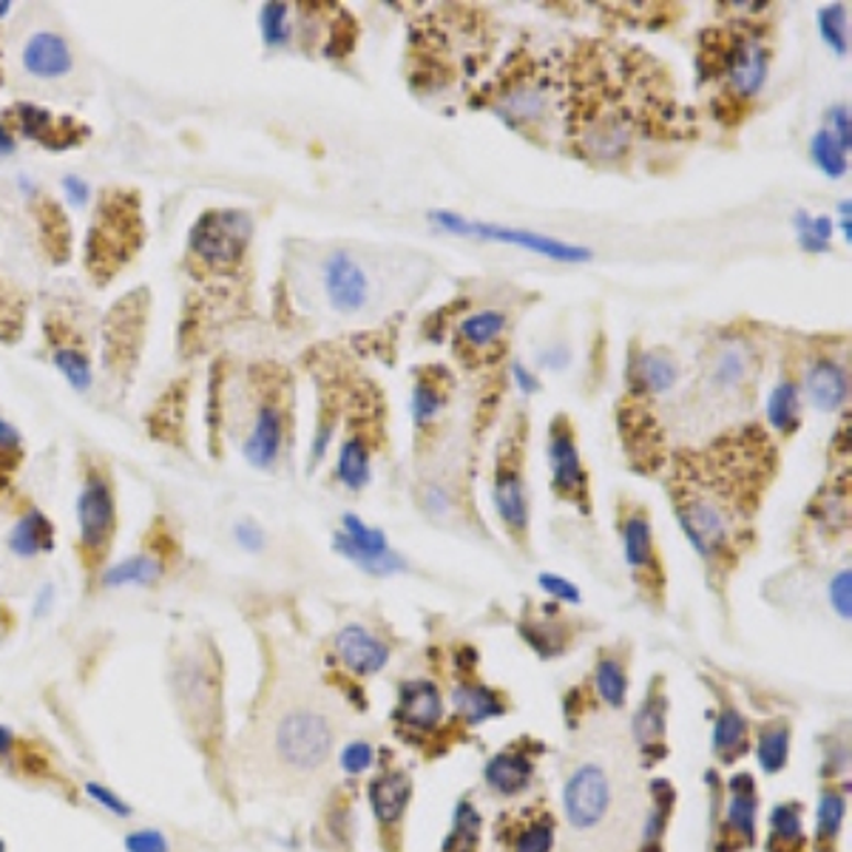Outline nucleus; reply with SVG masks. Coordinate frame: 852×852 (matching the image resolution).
<instances>
[{
	"mask_svg": "<svg viewBox=\"0 0 852 852\" xmlns=\"http://www.w3.org/2000/svg\"><path fill=\"white\" fill-rule=\"evenodd\" d=\"M481 839V816L469 801H460L458 810H455V824L449 832L444 852H474Z\"/></svg>",
	"mask_w": 852,
	"mask_h": 852,
	"instance_id": "nucleus-32",
	"label": "nucleus"
},
{
	"mask_svg": "<svg viewBox=\"0 0 852 852\" xmlns=\"http://www.w3.org/2000/svg\"><path fill=\"white\" fill-rule=\"evenodd\" d=\"M336 654L341 656V663L361 677L379 674L390 659V648L381 643L379 636H372L370 631L361 625H347L336 636Z\"/></svg>",
	"mask_w": 852,
	"mask_h": 852,
	"instance_id": "nucleus-15",
	"label": "nucleus"
},
{
	"mask_svg": "<svg viewBox=\"0 0 852 852\" xmlns=\"http://www.w3.org/2000/svg\"><path fill=\"white\" fill-rule=\"evenodd\" d=\"M341 526L345 528L332 535V548H336L341 557H347V560L356 562V566L364 568V571H370V575H395V571H404V560L390 548L386 535L381 528L367 526L356 514H345V517H341Z\"/></svg>",
	"mask_w": 852,
	"mask_h": 852,
	"instance_id": "nucleus-10",
	"label": "nucleus"
},
{
	"mask_svg": "<svg viewBox=\"0 0 852 852\" xmlns=\"http://www.w3.org/2000/svg\"><path fill=\"white\" fill-rule=\"evenodd\" d=\"M551 844H555V824L543 819L523 830L514 852H551Z\"/></svg>",
	"mask_w": 852,
	"mask_h": 852,
	"instance_id": "nucleus-46",
	"label": "nucleus"
},
{
	"mask_svg": "<svg viewBox=\"0 0 852 852\" xmlns=\"http://www.w3.org/2000/svg\"><path fill=\"white\" fill-rule=\"evenodd\" d=\"M805 390L810 404L819 409V413H835L846 404V395H850V379H846L844 367H839L835 361H816L810 367V372L805 375Z\"/></svg>",
	"mask_w": 852,
	"mask_h": 852,
	"instance_id": "nucleus-18",
	"label": "nucleus"
},
{
	"mask_svg": "<svg viewBox=\"0 0 852 852\" xmlns=\"http://www.w3.org/2000/svg\"><path fill=\"white\" fill-rule=\"evenodd\" d=\"M444 404H447V393L440 390L438 381L418 375V381H415L413 386V401H409L415 424L418 426L433 424V420L440 415V409H444Z\"/></svg>",
	"mask_w": 852,
	"mask_h": 852,
	"instance_id": "nucleus-34",
	"label": "nucleus"
},
{
	"mask_svg": "<svg viewBox=\"0 0 852 852\" xmlns=\"http://www.w3.org/2000/svg\"><path fill=\"white\" fill-rule=\"evenodd\" d=\"M623 548L625 560L636 571L654 566V532H651V521L643 509H634L623 521Z\"/></svg>",
	"mask_w": 852,
	"mask_h": 852,
	"instance_id": "nucleus-25",
	"label": "nucleus"
},
{
	"mask_svg": "<svg viewBox=\"0 0 852 852\" xmlns=\"http://www.w3.org/2000/svg\"><path fill=\"white\" fill-rule=\"evenodd\" d=\"M543 364L546 367H555V370H560V367L568 364V352L566 350H551L543 356Z\"/></svg>",
	"mask_w": 852,
	"mask_h": 852,
	"instance_id": "nucleus-60",
	"label": "nucleus"
},
{
	"mask_svg": "<svg viewBox=\"0 0 852 852\" xmlns=\"http://www.w3.org/2000/svg\"><path fill=\"white\" fill-rule=\"evenodd\" d=\"M429 222H435L440 230H447V233H458V237H478L483 239V242H501V244H514V248H526V251L551 259V262L580 264L591 259L589 248H580V244L562 242V239H555V237H543V233H535V230H517V228H501V225L472 222V219L452 214V210H433V214H429Z\"/></svg>",
	"mask_w": 852,
	"mask_h": 852,
	"instance_id": "nucleus-6",
	"label": "nucleus"
},
{
	"mask_svg": "<svg viewBox=\"0 0 852 852\" xmlns=\"http://www.w3.org/2000/svg\"><path fill=\"white\" fill-rule=\"evenodd\" d=\"M86 796L91 798L95 805H100L106 812H114V816H120V819H129L131 816L129 801H122V798L117 796L114 790H109V787L100 785V782H88Z\"/></svg>",
	"mask_w": 852,
	"mask_h": 852,
	"instance_id": "nucleus-48",
	"label": "nucleus"
},
{
	"mask_svg": "<svg viewBox=\"0 0 852 852\" xmlns=\"http://www.w3.org/2000/svg\"><path fill=\"white\" fill-rule=\"evenodd\" d=\"M523 455L521 444H503V449L498 452V467H494V509L503 517L514 535H526L528 526V503H526V481H523Z\"/></svg>",
	"mask_w": 852,
	"mask_h": 852,
	"instance_id": "nucleus-11",
	"label": "nucleus"
},
{
	"mask_svg": "<svg viewBox=\"0 0 852 852\" xmlns=\"http://www.w3.org/2000/svg\"><path fill=\"white\" fill-rule=\"evenodd\" d=\"M253 237V219L244 210H208L190 228V253L214 271L242 262Z\"/></svg>",
	"mask_w": 852,
	"mask_h": 852,
	"instance_id": "nucleus-5",
	"label": "nucleus"
},
{
	"mask_svg": "<svg viewBox=\"0 0 852 852\" xmlns=\"http://www.w3.org/2000/svg\"><path fill=\"white\" fill-rule=\"evenodd\" d=\"M819 32L821 41L832 48V55H850V7L846 3H832L819 12Z\"/></svg>",
	"mask_w": 852,
	"mask_h": 852,
	"instance_id": "nucleus-31",
	"label": "nucleus"
},
{
	"mask_svg": "<svg viewBox=\"0 0 852 852\" xmlns=\"http://www.w3.org/2000/svg\"><path fill=\"white\" fill-rule=\"evenodd\" d=\"M631 381L640 395H665L679 381V367L665 350H648L631 361Z\"/></svg>",
	"mask_w": 852,
	"mask_h": 852,
	"instance_id": "nucleus-19",
	"label": "nucleus"
},
{
	"mask_svg": "<svg viewBox=\"0 0 852 852\" xmlns=\"http://www.w3.org/2000/svg\"><path fill=\"white\" fill-rule=\"evenodd\" d=\"M562 805H566V816L571 827L577 830H589V827L600 824L602 816L609 812L611 805V785L605 771L597 765H586L566 782L562 790Z\"/></svg>",
	"mask_w": 852,
	"mask_h": 852,
	"instance_id": "nucleus-13",
	"label": "nucleus"
},
{
	"mask_svg": "<svg viewBox=\"0 0 852 852\" xmlns=\"http://www.w3.org/2000/svg\"><path fill=\"white\" fill-rule=\"evenodd\" d=\"M771 827L778 841L798 844L801 841V812H798V805H778L771 812Z\"/></svg>",
	"mask_w": 852,
	"mask_h": 852,
	"instance_id": "nucleus-45",
	"label": "nucleus"
},
{
	"mask_svg": "<svg viewBox=\"0 0 852 852\" xmlns=\"http://www.w3.org/2000/svg\"><path fill=\"white\" fill-rule=\"evenodd\" d=\"M634 733H636V739H640V744H643V747L663 742L665 719H663V704H659V699H648V702L643 704V710L636 713Z\"/></svg>",
	"mask_w": 852,
	"mask_h": 852,
	"instance_id": "nucleus-44",
	"label": "nucleus"
},
{
	"mask_svg": "<svg viewBox=\"0 0 852 852\" xmlns=\"http://www.w3.org/2000/svg\"><path fill=\"white\" fill-rule=\"evenodd\" d=\"M284 444V415L276 404L259 409L253 429L244 440V460L256 469H273Z\"/></svg>",
	"mask_w": 852,
	"mask_h": 852,
	"instance_id": "nucleus-16",
	"label": "nucleus"
},
{
	"mask_svg": "<svg viewBox=\"0 0 852 852\" xmlns=\"http://www.w3.org/2000/svg\"><path fill=\"white\" fill-rule=\"evenodd\" d=\"M23 68L37 80H57L72 72V48L55 32H34L23 48Z\"/></svg>",
	"mask_w": 852,
	"mask_h": 852,
	"instance_id": "nucleus-17",
	"label": "nucleus"
},
{
	"mask_svg": "<svg viewBox=\"0 0 852 852\" xmlns=\"http://www.w3.org/2000/svg\"><path fill=\"white\" fill-rule=\"evenodd\" d=\"M9 9H12V3H9V0H0V18H7Z\"/></svg>",
	"mask_w": 852,
	"mask_h": 852,
	"instance_id": "nucleus-61",
	"label": "nucleus"
},
{
	"mask_svg": "<svg viewBox=\"0 0 852 852\" xmlns=\"http://www.w3.org/2000/svg\"><path fill=\"white\" fill-rule=\"evenodd\" d=\"M724 827H731V832L742 835L744 841H753V830H756V796H753V778L744 776V773L731 778V801H728Z\"/></svg>",
	"mask_w": 852,
	"mask_h": 852,
	"instance_id": "nucleus-24",
	"label": "nucleus"
},
{
	"mask_svg": "<svg viewBox=\"0 0 852 852\" xmlns=\"http://www.w3.org/2000/svg\"><path fill=\"white\" fill-rule=\"evenodd\" d=\"M548 467H551V489L562 501L575 503L582 514H589V474L577 452L575 429L562 415H557L555 424L548 426Z\"/></svg>",
	"mask_w": 852,
	"mask_h": 852,
	"instance_id": "nucleus-9",
	"label": "nucleus"
},
{
	"mask_svg": "<svg viewBox=\"0 0 852 852\" xmlns=\"http://www.w3.org/2000/svg\"><path fill=\"white\" fill-rule=\"evenodd\" d=\"M9 131H21L26 140L41 142L52 151L75 149L88 136V129L83 122L66 120V117H55L52 111L37 109L32 102H18L7 111V122H3Z\"/></svg>",
	"mask_w": 852,
	"mask_h": 852,
	"instance_id": "nucleus-12",
	"label": "nucleus"
},
{
	"mask_svg": "<svg viewBox=\"0 0 852 852\" xmlns=\"http://www.w3.org/2000/svg\"><path fill=\"white\" fill-rule=\"evenodd\" d=\"M512 372H514V381H517V386H521L523 395H535L537 390H540V381H537V375H532V372H528L523 364H514Z\"/></svg>",
	"mask_w": 852,
	"mask_h": 852,
	"instance_id": "nucleus-57",
	"label": "nucleus"
},
{
	"mask_svg": "<svg viewBox=\"0 0 852 852\" xmlns=\"http://www.w3.org/2000/svg\"><path fill=\"white\" fill-rule=\"evenodd\" d=\"M506 316L501 310H481L472 313L469 318H463L458 327L460 345H467L469 350H487L492 347L494 341L501 339L503 332H506Z\"/></svg>",
	"mask_w": 852,
	"mask_h": 852,
	"instance_id": "nucleus-27",
	"label": "nucleus"
},
{
	"mask_svg": "<svg viewBox=\"0 0 852 852\" xmlns=\"http://www.w3.org/2000/svg\"><path fill=\"white\" fill-rule=\"evenodd\" d=\"M810 156H812V163L819 165V171H824L830 179H839V176H844L846 168H850V163H846V154L839 149V142L827 134V129H821L812 134Z\"/></svg>",
	"mask_w": 852,
	"mask_h": 852,
	"instance_id": "nucleus-36",
	"label": "nucleus"
},
{
	"mask_svg": "<svg viewBox=\"0 0 852 852\" xmlns=\"http://www.w3.org/2000/svg\"><path fill=\"white\" fill-rule=\"evenodd\" d=\"M793 225H796L801 251L812 253V256H821V253L830 251V239H832L830 217H810L807 210H796Z\"/></svg>",
	"mask_w": 852,
	"mask_h": 852,
	"instance_id": "nucleus-33",
	"label": "nucleus"
},
{
	"mask_svg": "<svg viewBox=\"0 0 852 852\" xmlns=\"http://www.w3.org/2000/svg\"><path fill=\"white\" fill-rule=\"evenodd\" d=\"M699 72L702 83L722 86V97L739 102H751L762 91L771 72V48L762 34L744 26L731 32H708L699 52Z\"/></svg>",
	"mask_w": 852,
	"mask_h": 852,
	"instance_id": "nucleus-1",
	"label": "nucleus"
},
{
	"mask_svg": "<svg viewBox=\"0 0 852 852\" xmlns=\"http://www.w3.org/2000/svg\"><path fill=\"white\" fill-rule=\"evenodd\" d=\"M846 816V801L841 798V793L824 790L819 798V839L821 841H835L841 832Z\"/></svg>",
	"mask_w": 852,
	"mask_h": 852,
	"instance_id": "nucleus-43",
	"label": "nucleus"
},
{
	"mask_svg": "<svg viewBox=\"0 0 852 852\" xmlns=\"http://www.w3.org/2000/svg\"><path fill=\"white\" fill-rule=\"evenodd\" d=\"M0 852H7V841L0 839Z\"/></svg>",
	"mask_w": 852,
	"mask_h": 852,
	"instance_id": "nucleus-62",
	"label": "nucleus"
},
{
	"mask_svg": "<svg viewBox=\"0 0 852 852\" xmlns=\"http://www.w3.org/2000/svg\"><path fill=\"white\" fill-rule=\"evenodd\" d=\"M398 717L406 724H413L418 731H429L444 717V702H440V693L433 682L426 679H415V682L404 685V693H401V708Z\"/></svg>",
	"mask_w": 852,
	"mask_h": 852,
	"instance_id": "nucleus-22",
	"label": "nucleus"
},
{
	"mask_svg": "<svg viewBox=\"0 0 852 852\" xmlns=\"http://www.w3.org/2000/svg\"><path fill=\"white\" fill-rule=\"evenodd\" d=\"M9 154H14V136L12 131L0 122V156H9Z\"/></svg>",
	"mask_w": 852,
	"mask_h": 852,
	"instance_id": "nucleus-59",
	"label": "nucleus"
},
{
	"mask_svg": "<svg viewBox=\"0 0 852 852\" xmlns=\"http://www.w3.org/2000/svg\"><path fill=\"white\" fill-rule=\"evenodd\" d=\"M744 739H747V722L739 717L736 710H724L719 717L717 728H713V751L722 756H736L744 751Z\"/></svg>",
	"mask_w": 852,
	"mask_h": 852,
	"instance_id": "nucleus-35",
	"label": "nucleus"
},
{
	"mask_svg": "<svg viewBox=\"0 0 852 852\" xmlns=\"http://www.w3.org/2000/svg\"><path fill=\"white\" fill-rule=\"evenodd\" d=\"M9 548H12V555L23 557V560L52 551L55 548V526L41 509H29L9 532Z\"/></svg>",
	"mask_w": 852,
	"mask_h": 852,
	"instance_id": "nucleus-21",
	"label": "nucleus"
},
{
	"mask_svg": "<svg viewBox=\"0 0 852 852\" xmlns=\"http://www.w3.org/2000/svg\"><path fill=\"white\" fill-rule=\"evenodd\" d=\"M830 602H832V609H835V614H839L844 623H850V616H852V575H850V568H844V571H839V575L832 577Z\"/></svg>",
	"mask_w": 852,
	"mask_h": 852,
	"instance_id": "nucleus-47",
	"label": "nucleus"
},
{
	"mask_svg": "<svg viewBox=\"0 0 852 852\" xmlns=\"http://www.w3.org/2000/svg\"><path fill=\"white\" fill-rule=\"evenodd\" d=\"M787 753H790V733L787 728H771L758 739V765L767 773H778L787 765Z\"/></svg>",
	"mask_w": 852,
	"mask_h": 852,
	"instance_id": "nucleus-39",
	"label": "nucleus"
},
{
	"mask_svg": "<svg viewBox=\"0 0 852 852\" xmlns=\"http://www.w3.org/2000/svg\"><path fill=\"white\" fill-rule=\"evenodd\" d=\"M21 433H18L9 420L0 418V449H3V452H21Z\"/></svg>",
	"mask_w": 852,
	"mask_h": 852,
	"instance_id": "nucleus-56",
	"label": "nucleus"
},
{
	"mask_svg": "<svg viewBox=\"0 0 852 852\" xmlns=\"http://www.w3.org/2000/svg\"><path fill=\"white\" fill-rule=\"evenodd\" d=\"M43 237L46 239V248L48 253L61 262L63 256H66L68 251V239H72V228L66 225V219H63L61 208H57L55 203H43Z\"/></svg>",
	"mask_w": 852,
	"mask_h": 852,
	"instance_id": "nucleus-41",
	"label": "nucleus"
},
{
	"mask_svg": "<svg viewBox=\"0 0 852 852\" xmlns=\"http://www.w3.org/2000/svg\"><path fill=\"white\" fill-rule=\"evenodd\" d=\"M140 199L131 190H109L97 205V222L88 228V271L106 282L140 251Z\"/></svg>",
	"mask_w": 852,
	"mask_h": 852,
	"instance_id": "nucleus-2",
	"label": "nucleus"
},
{
	"mask_svg": "<svg viewBox=\"0 0 852 852\" xmlns=\"http://www.w3.org/2000/svg\"><path fill=\"white\" fill-rule=\"evenodd\" d=\"M372 765V747L367 742H352L347 744L345 753H341V767H345L347 773H364L367 767Z\"/></svg>",
	"mask_w": 852,
	"mask_h": 852,
	"instance_id": "nucleus-52",
	"label": "nucleus"
},
{
	"mask_svg": "<svg viewBox=\"0 0 852 852\" xmlns=\"http://www.w3.org/2000/svg\"><path fill=\"white\" fill-rule=\"evenodd\" d=\"M63 190H66L68 203L75 205V208H83V205L91 199V188H88V183L75 174L63 176Z\"/></svg>",
	"mask_w": 852,
	"mask_h": 852,
	"instance_id": "nucleus-54",
	"label": "nucleus"
},
{
	"mask_svg": "<svg viewBox=\"0 0 852 852\" xmlns=\"http://www.w3.org/2000/svg\"><path fill=\"white\" fill-rule=\"evenodd\" d=\"M447 506H449V498L440 492V489H429V492H426V509H429V512L444 514L447 512Z\"/></svg>",
	"mask_w": 852,
	"mask_h": 852,
	"instance_id": "nucleus-58",
	"label": "nucleus"
},
{
	"mask_svg": "<svg viewBox=\"0 0 852 852\" xmlns=\"http://www.w3.org/2000/svg\"><path fill=\"white\" fill-rule=\"evenodd\" d=\"M413 798V778L404 771L381 773L370 785V805L381 824H395Z\"/></svg>",
	"mask_w": 852,
	"mask_h": 852,
	"instance_id": "nucleus-20",
	"label": "nucleus"
},
{
	"mask_svg": "<svg viewBox=\"0 0 852 852\" xmlns=\"http://www.w3.org/2000/svg\"><path fill=\"white\" fill-rule=\"evenodd\" d=\"M163 577V562L151 555L125 557L117 566L102 571V586L106 589H134V586H154Z\"/></svg>",
	"mask_w": 852,
	"mask_h": 852,
	"instance_id": "nucleus-23",
	"label": "nucleus"
},
{
	"mask_svg": "<svg viewBox=\"0 0 852 852\" xmlns=\"http://www.w3.org/2000/svg\"><path fill=\"white\" fill-rule=\"evenodd\" d=\"M537 582H540V589L546 591L548 597H555V600H562V602H580V589H577L575 582L566 580V577L560 575H540L537 577Z\"/></svg>",
	"mask_w": 852,
	"mask_h": 852,
	"instance_id": "nucleus-51",
	"label": "nucleus"
},
{
	"mask_svg": "<svg viewBox=\"0 0 852 852\" xmlns=\"http://www.w3.org/2000/svg\"><path fill=\"white\" fill-rule=\"evenodd\" d=\"M77 523H80V548L88 566L102 562L109 551L111 535L117 526V503L109 481L97 472H88L77 498Z\"/></svg>",
	"mask_w": 852,
	"mask_h": 852,
	"instance_id": "nucleus-8",
	"label": "nucleus"
},
{
	"mask_svg": "<svg viewBox=\"0 0 852 852\" xmlns=\"http://www.w3.org/2000/svg\"><path fill=\"white\" fill-rule=\"evenodd\" d=\"M55 367L63 372V379L75 386V390H80V393L88 390L91 379H95L86 352L77 350V347H61V350H55Z\"/></svg>",
	"mask_w": 852,
	"mask_h": 852,
	"instance_id": "nucleus-40",
	"label": "nucleus"
},
{
	"mask_svg": "<svg viewBox=\"0 0 852 852\" xmlns=\"http://www.w3.org/2000/svg\"><path fill=\"white\" fill-rule=\"evenodd\" d=\"M532 771H535V765L523 753H501L487 765V782L503 796H514L528 785Z\"/></svg>",
	"mask_w": 852,
	"mask_h": 852,
	"instance_id": "nucleus-26",
	"label": "nucleus"
},
{
	"mask_svg": "<svg viewBox=\"0 0 852 852\" xmlns=\"http://www.w3.org/2000/svg\"><path fill=\"white\" fill-rule=\"evenodd\" d=\"M125 850L129 852H171L168 839L160 830H134L125 835Z\"/></svg>",
	"mask_w": 852,
	"mask_h": 852,
	"instance_id": "nucleus-49",
	"label": "nucleus"
},
{
	"mask_svg": "<svg viewBox=\"0 0 852 852\" xmlns=\"http://www.w3.org/2000/svg\"><path fill=\"white\" fill-rule=\"evenodd\" d=\"M744 379H747V352L742 347H728V350L719 352L717 361H713V370H710V381L719 390H733Z\"/></svg>",
	"mask_w": 852,
	"mask_h": 852,
	"instance_id": "nucleus-37",
	"label": "nucleus"
},
{
	"mask_svg": "<svg viewBox=\"0 0 852 852\" xmlns=\"http://www.w3.org/2000/svg\"><path fill=\"white\" fill-rule=\"evenodd\" d=\"M339 481L347 489L359 492L370 483L372 469H370V447H367L361 438H347L339 449V467H336Z\"/></svg>",
	"mask_w": 852,
	"mask_h": 852,
	"instance_id": "nucleus-29",
	"label": "nucleus"
},
{
	"mask_svg": "<svg viewBox=\"0 0 852 852\" xmlns=\"http://www.w3.org/2000/svg\"><path fill=\"white\" fill-rule=\"evenodd\" d=\"M233 537H237L239 546H242L244 551H251V555H256V551H262L264 548V532L253 521L237 523V528H233Z\"/></svg>",
	"mask_w": 852,
	"mask_h": 852,
	"instance_id": "nucleus-53",
	"label": "nucleus"
},
{
	"mask_svg": "<svg viewBox=\"0 0 852 852\" xmlns=\"http://www.w3.org/2000/svg\"><path fill=\"white\" fill-rule=\"evenodd\" d=\"M325 291L336 310L356 313L364 307L370 282L356 259L347 256L345 251H336L325 262Z\"/></svg>",
	"mask_w": 852,
	"mask_h": 852,
	"instance_id": "nucleus-14",
	"label": "nucleus"
},
{
	"mask_svg": "<svg viewBox=\"0 0 852 852\" xmlns=\"http://www.w3.org/2000/svg\"><path fill=\"white\" fill-rule=\"evenodd\" d=\"M827 122H830V129H827V134H830L832 140L839 142V149L844 151V154H850V149H852L850 109H846V106H832L830 114H827Z\"/></svg>",
	"mask_w": 852,
	"mask_h": 852,
	"instance_id": "nucleus-50",
	"label": "nucleus"
},
{
	"mask_svg": "<svg viewBox=\"0 0 852 852\" xmlns=\"http://www.w3.org/2000/svg\"><path fill=\"white\" fill-rule=\"evenodd\" d=\"M677 521L685 537L704 560H717L731 546V512L708 492H693L688 487H674Z\"/></svg>",
	"mask_w": 852,
	"mask_h": 852,
	"instance_id": "nucleus-7",
	"label": "nucleus"
},
{
	"mask_svg": "<svg viewBox=\"0 0 852 852\" xmlns=\"http://www.w3.org/2000/svg\"><path fill=\"white\" fill-rule=\"evenodd\" d=\"M798 384L796 381H782L773 386L771 401H767V420L778 433H793L798 426Z\"/></svg>",
	"mask_w": 852,
	"mask_h": 852,
	"instance_id": "nucleus-30",
	"label": "nucleus"
},
{
	"mask_svg": "<svg viewBox=\"0 0 852 852\" xmlns=\"http://www.w3.org/2000/svg\"><path fill=\"white\" fill-rule=\"evenodd\" d=\"M171 688L188 731L197 736V742H214L222 724V693H219V670L208 663V656H183L174 665Z\"/></svg>",
	"mask_w": 852,
	"mask_h": 852,
	"instance_id": "nucleus-3",
	"label": "nucleus"
},
{
	"mask_svg": "<svg viewBox=\"0 0 852 852\" xmlns=\"http://www.w3.org/2000/svg\"><path fill=\"white\" fill-rule=\"evenodd\" d=\"M452 702L455 708H458L460 717L472 724H481L487 722V719L503 717L501 699L494 697L489 688H481V685H458L452 693Z\"/></svg>",
	"mask_w": 852,
	"mask_h": 852,
	"instance_id": "nucleus-28",
	"label": "nucleus"
},
{
	"mask_svg": "<svg viewBox=\"0 0 852 852\" xmlns=\"http://www.w3.org/2000/svg\"><path fill=\"white\" fill-rule=\"evenodd\" d=\"M18 747H21V739L9 731L7 724H0V762H12L18 756Z\"/></svg>",
	"mask_w": 852,
	"mask_h": 852,
	"instance_id": "nucleus-55",
	"label": "nucleus"
},
{
	"mask_svg": "<svg viewBox=\"0 0 852 852\" xmlns=\"http://www.w3.org/2000/svg\"><path fill=\"white\" fill-rule=\"evenodd\" d=\"M276 758L291 771L310 773L330 758L332 731L327 719L310 708L287 710L273 728Z\"/></svg>",
	"mask_w": 852,
	"mask_h": 852,
	"instance_id": "nucleus-4",
	"label": "nucleus"
},
{
	"mask_svg": "<svg viewBox=\"0 0 852 852\" xmlns=\"http://www.w3.org/2000/svg\"><path fill=\"white\" fill-rule=\"evenodd\" d=\"M287 3H264L259 26H262V37L267 46H284L291 41V12Z\"/></svg>",
	"mask_w": 852,
	"mask_h": 852,
	"instance_id": "nucleus-42",
	"label": "nucleus"
},
{
	"mask_svg": "<svg viewBox=\"0 0 852 852\" xmlns=\"http://www.w3.org/2000/svg\"><path fill=\"white\" fill-rule=\"evenodd\" d=\"M597 693H600L611 708H623L625 697H629V677H625L623 665L614 659H602L597 665Z\"/></svg>",
	"mask_w": 852,
	"mask_h": 852,
	"instance_id": "nucleus-38",
	"label": "nucleus"
}]
</instances>
